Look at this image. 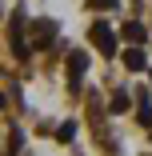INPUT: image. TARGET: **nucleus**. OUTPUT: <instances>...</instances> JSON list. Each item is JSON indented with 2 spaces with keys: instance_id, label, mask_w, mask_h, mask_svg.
Here are the masks:
<instances>
[{
  "instance_id": "1",
  "label": "nucleus",
  "mask_w": 152,
  "mask_h": 156,
  "mask_svg": "<svg viewBox=\"0 0 152 156\" xmlns=\"http://www.w3.org/2000/svg\"><path fill=\"white\" fill-rule=\"evenodd\" d=\"M8 36H12V52H16V60H24L28 52H32V48H28V40H24V12H20V8L12 12V24H8Z\"/></svg>"
},
{
  "instance_id": "2",
  "label": "nucleus",
  "mask_w": 152,
  "mask_h": 156,
  "mask_svg": "<svg viewBox=\"0 0 152 156\" xmlns=\"http://www.w3.org/2000/svg\"><path fill=\"white\" fill-rule=\"evenodd\" d=\"M52 40H56V20H48V16L32 20V44L28 48H48Z\"/></svg>"
},
{
  "instance_id": "3",
  "label": "nucleus",
  "mask_w": 152,
  "mask_h": 156,
  "mask_svg": "<svg viewBox=\"0 0 152 156\" xmlns=\"http://www.w3.org/2000/svg\"><path fill=\"white\" fill-rule=\"evenodd\" d=\"M88 36H92V44H96V48H100L104 56H112V52H116V36H112V28H108L104 20H96Z\"/></svg>"
},
{
  "instance_id": "4",
  "label": "nucleus",
  "mask_w": 152,
  "mask_h": 156,
  "mask_svg": "<svg viewBox=\"0 0 152 156\" xmlns=\"http://www.w3.org/2000/svg\"><path fill=\"white\" fill-rule=\"evenodd\" d=\"M84 68H88V56H84V52H68V84H72V88H80Z\"/></svg>"
},
{
  "instance_id": "5",
  "label": "nucleus",
  "mask_w": 152,
  "mask_h": 156,
  "mask_svg": "<svg viewBox=\"0 0 152 156\" xmlns=\"http://www.w3.org/2000/svg\"><path fill=\"white\" fill-rule=\"evenodd\" d=\"M124 64H128V72H140L148 60H144V52H140V44H132L128 52H124Z\"/></svg>"
},
{
  "instance_id": "6",
  "label": "nucleus",
  "mask_w": 152,
  "mask_h": 156,
  "mask_svg": "<svg viewBox=\"0 0 152 156\" xmlns=\"http://www.w3.org/2000/svg\"><path fill=\"white\" fill-rule=\"evenodd\" d=\"M144 36H148V32H144V24H136V20L124 24V40H128V44H144Z\"/></svg>"
},
{
  "instance_id": "7",
  "label": "nucleus",
  "mask_w": 152,
  "mask_h": 156,
  "mask_svg": "<svg viewBox=\"0 0 152 156\" xmlns=\"http://www.w3.org/2000/svg\"><path fill=\"white\" fill-rule=\"evenodd\" d=\"M136 112H140V124H148V128H152V104H148V92H140V96H136Z\"/></svg>"
},
{
  "instance_id": "8",
  "label": "nucleus",
  "mask_w": 152,
  "mask_h": 156,
  "mask_svg": "<svg viewBox=\"0 0 152 156\" xmlns=\"http://www.w3.org/2000/svg\"><path fill=\"white\" fill-rule=\"evenodd\" d=\"M72 136H76V124H72V120H64V124L56 128V140H72Z\"/></svg>"
},
{
  "instance_id": "9",
  "label": "nucleus",
  "mask_w": 152,
  "mask_h": 156,
  "mask_svg": "<svg viewBox=\"0 0 152 156\" xmlns=\"http://www.w3.org/2000/svg\"><path fill=\"white\" fill-rule=\"evenodd\" d=\"M128 108V92H116V96H112V112H124Z\"/></svg>"
},
{
  "instance_id": "10",
  "label": "nucleus",
  "mask_w": 152,
  "mask_h": 156,
  "mask_svg": "<svg viewBox=\"0 0 152 156\" xmlns=\"http://www.w3.org/2000/svg\"><path fill=\"white\" fill-rule=\"evenodd\" d=\"M88 4H92V8H100V12H112L120 0H88Z\"/></svg>"
},
{
  "instance_id": "11",
  "label": "nucleus",
  "mask_w": 152,
  "mask_h": 156,
  "mask_svg": "<svg viewBox=\"0 0 152 156\" xmlns=\"http://www.w3.org/2000/svg\"><path fill=\"white\" fill-rule=\"evenodd\" d=\"M4 104H8V96H4V92H0V108H4Z\"/></svg>"
}]
</instances>
